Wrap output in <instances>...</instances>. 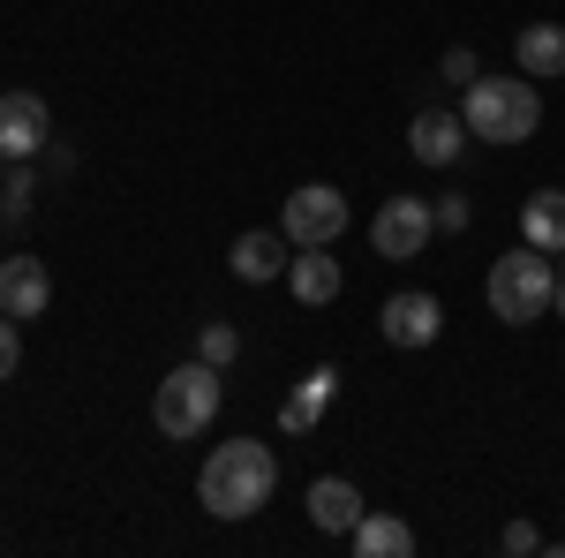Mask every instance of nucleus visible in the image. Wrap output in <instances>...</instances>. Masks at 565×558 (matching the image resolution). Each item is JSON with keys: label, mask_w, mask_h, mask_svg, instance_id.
I'll list each match as a JSON object with an SVG mask.
<instances>
[{"label": "nucleus", "mask_w": 565, "mask_h": 558, "mask_svg": "<svg viewBox=\"0 0 565 558\" xmlns=\"http://www.w3.org/2000/svg\"><path fill=\"white\" fill-rule=\"evenodd\" d=\"M271 491H279V461H271V445H257V438L212 445V461L196 475V498H204L212 520H249Z\"/></svg>", "instance_id": "nucleus-1"}, {"label": "nucleus", "mask_w": 565, "mask_h": 558, "mask_svg": "<svg viewBox=\"0 0 565 558\" xmlns=\"http://www.w3.org/2000/svg\"><path fill=\"white\" fill-rule=\"evenodd\" d=\"M460 122L476 144H527L543 129V91L535 76H476L460 98Z\"/></svg>", "instance_id": "nucleus-2"}, {"label": "nucleus", "mask_w": 565, "mask_h": 558, "mask_svg": "<svg viewBox=\"0 0 565 558\" xmlns=\"http://www.w3.org/2000/svg\"><path fill=\"white\" fill-rule=\"evenodd\" d=\"M551 295H558V264L551 250H505V257L490 264V280H482V302H490V317L498 325H535V317H551Z\"/></svg>", "instance_id": "nucleus-3"}, {"label": "nucleus", "mask_w": 565, "mask_h": 558, "mask_svg": "<svg viewBox=\"0 0 565 558\" xmlns=\"http://www.w3.org/2000/svg\"><path fill=\"white\" fill-rule=\"evenodd\" d=\"M218 370L212 362H181V370H167L159 378V392H151V423H159V438H204L218 415Z\"/></svg>", "instance_id": "nucleus-4"}, {"label": "nucleus", "mask_w": 565, "mask_h": 558, "mask_svg": "<svg viewBox=\"0 0 565 558\" xmlns=\"http://www.w3.org/2000/svg\"><path fill=\"white\" fill-rule=\"evenodd\" d=\"M348 197L332 189V181H302L287 204H279V234L295 242V250H332L340 234H348Z\"/></svg>", "instance_id": "nucleus-5"}, {"label": "nucleus", "mask_w": 565, "mask_h": 558, "mask_svg": "<svg viewBox=\"0 0 565 558\" xmlns=\"http://www.w3.org/2000/svg\"><path fill=\"white\" fill-rule=\"evenodd\" d=\"M430 234H437L430 197H385V204H377V219H370V250H377L385 264L423 257V250H430Z\"/></svg>", "instance_id": "nucleus-6"}, {"label": "nucleus", "mask_w": 565, "mask_h": 558, "mask_svg": "<svg viewBox=\"0 0 565 558\" xmlns=\"http://www.w3.org/2000/svg\"><path fill=\"white\" fill-rule=\"evenodd\" d=\"M45 144H53V106L39 91H0V159L23 167V159H39Z\"/></svg>", "instance_id": "nucleus-7"}, {"label": "nucleus", "mask_w": 565, "mask_h": 558, "mask_svg": "<svg viewBox=\"0 0 565 558\" xmlns=\"http://www.w3.org/2000/svg\"><path fill=\"white\" fill-rule=\"evenodd\" d=\"M377 333H385V347H430L437 333H445V309H437V295H423V287H399V295H385V309H377Z\"/></svg>", "instance_id": "nucleus-8"}, {"label": "nucleus", "mask_w": 565, "mask_h": 558, "mask_svg": "<svg viewBox=\"0 0 565 558\" xmlns=\"http://www.w3.org/2000/svg\"><path fill=\"white\" fill-rule=\"evenodd\" d=\"M45 302H53V272H45V264L31 257V250L0 264V317L31 325V317H45Z\"/></svg>", "instance_id": "nucleus-9"}, {"label": "nucleus", "mask_w": 565, "mask_h": 558, "mask_svg": "<svg viewBox=\"0 0 565 558\" xmlns=\"http://www.w3.org/2000/svg\"><path fill=\"white\" fill-rule=\"evenodd\" d=\"M407 151H415L423 167H452V159L468 151V122H460L452 106H423V114L407 122Z\"/></svg>", "instance_id": "nucleus-10"}, {"label": "nucleus", "mask_w": 565, "mask_h": 558, "mask_svg": "<svg viewBox=\"0 0 565 558\" xmlns=\"http://www.w3.org/2000/svg\"><path fill=\"white\" fill-rule=\"evenodd\" d=\"M332 400H340V370L324 362V370H309L302 386L279 400V430H287V438H309V430L324 423V408H332Z\"/></svg>", "instance_id": "nucleus-11"}, {"label": "nucleus", "mask_w": 565, "mask_h": 558, "mask_svg": "<svg viewBox=\"0 0 565 558\" xmlns=\"http://www.w3.org/2000/svg\"><path fill=\"white\" fill-rule=\"evenodd\" d=\"M234 280H249V287H264V280H287V234H279V227H249V234H242V242H234Z\"/></svg>", "instance_id": "nucleus-12"}, {"label": "nucleus", "mask_w": 565, "mask_h": 558, "mask_svg": "<svg viewBox=\"0 0 565 558\" xmlns=\"http://www.w3.org/2000/svg\"><path fill=\"white\" fill-rule=\"evenodd\" d=\"M362 514H370V506H362V491H354L348 475H317V483H309V520H317L324 536H354Z\"/></svg>", "instance_id": "nucleus-13"}, {"label": "nucleus", "mask_w": 565, "mask_h": 558, "mask_svg": "<svg viewBox=\"0 0 565 558\" xmlns=\"http://www.w3.org/2000/svg\"><path fill=\"white\" fill-rule=\"evenodd\" d=\"M513 61H521V76H535V84L565 76V23H527L521 39H513Z\"/></svg>", "instance_id": "nucleus-14"}, {"label": "nucleus", "mask_w": 565, "mask_h": 558, "mask_svg": "<svg viewBox=\"0 0 565 558\" xmlns=\"http://www.w3.org/2000/svg\"><path fill=\"white\" fill-rule=\"evenodd\" d=\"M521 242L565 257V189H535V197L521 204Z\"/></svg>", "instance_id": "nucleus-15"}, {"label": "nucleus", "mask_w": 565, "mask_h": 558, "mask_svg": "<svg viewBox=\"0 0 565 558\" xmlns=\"http://www.w3.org/2000/svg\"><path fill=\"white\" fill-rule=\"evenodd\" d=\"M287 287H295V302L324 309V302L340 295V257H332V250H302V257L287 264Z\"/></svg>", "instance_id": "nucleus-16"}, {"label": "nucleus", "mask_w": 565, "mask_h": 558, "mask_svg": "<svg viewBox=\"0 0 565 558\" xmlns=\"http://www.w3.org/2000/svg\"><path fill=\"white\" fill-rule=\"evenodd\" d=\"M348 544H354L362 558H407V551H415V528H407L399 514H362Z\"/></svg>", "instance_id": "nucleus-17"}, {"label": "nucleus", "mask_w": 565, "mask_h": 558, "mask_svg": "<svg viewBox=\"0 0 565 558\" xmlns=\"http://www.w3.org/2000/svg\"><path fill=\"white\" fill-rule=\"evenodd\" d=\"M234 355H242V333H234V325H196V362H212V370H226V362H234Z\"/></svg>", "instance_id": "nucleus-18"}, {"label": "nucleus", "mask_w": 565, "mask_h": 558, "mask_svg": "<svg viewBox=\"0 0 565 558\" xmlns=\"http://www.w3.org/2000/svg\"><path fill=\"white\" fill-rule=\"evenodd\" d=\"M31 197H39V173H31V159H23V167H8V181H0V219H23Z\"/></svg>", "instance_id": "nucleus-19"}, {"label": "nucleus", "mask_w": 565, "mask_h": 558, "mask_svg": "<svg viewBox=\"0 0 565 558\" xmlns=\"http://www.w3.org/2000/svg\"><path fill=\"white\" fill-rule=\"evenodd\" d=\"M437 76H445V84H460V91H468V84L482 76V61L468 53V45H445V61H437Z\"/></svg>", "instance_id": "nucleus-20"}, {"label": "nucleus", "mask_w": 565, "mask_h": 558, "mask_svg": "<svg viewBox=\"0 0 565 558\" xmlns=\"http://www.w3.org/2000/svg\"><path fill=\"white\" fill-rule=\"evenodd\" d=\"M15 370H23V325H15V317H0V386H8Z\"/></svg>", "instance_id": "nucleus-21"}, {"label": "nucleus", "mask_w": 565, "mask_h": 558, "mask_svg": "<svg viewBox=\"0 0 565 558\" xmlns=\"http://www.w3.org/2000/svg\"><path fill=\"white\" fill-rule=\"evenodd\" d=\"M430 212H437L445 234H468V219H476V212H468V197H445V204H430Z\"/></svg>", "instance_id": "nucleus-22"}, {"label": "nucleus", "mask_w": 565, "mask_h": 558, "mask_svg": "<svg viewBox=\"0 0 565 558\" xmlns=\"http://www.w3.org/2000/svg\"><path fill=\"white\" fill-rule=\"evenodd\" d=\"M498 544H505V551H513V558L543 551V536H535V528H527V520H505V536H498Z\"/></svg>", "instance_id": "nucleus-23"}, {"label": "nucleus", "mask_w": 565, "mask_h": 558, "mask_svg": "<svg viewBox=\"0 0 565 558\" xmlns=\"http://www.w3.org/2000/svg\"><path fill=\"white\" fill-rule=\"evenodd\" d=\"M551 309H558V317H565V272H558V295H551Z\"/></svg>", "instance_id": "nucleus-24"}, {"label": "nucleus", "mask_w": 565, "mask_h": 558, "mask_svg": "<svg viewBox=\"0 0 565 558\" xmlns=\"http://www.w3.org/2000/svg\"><path fill=\"white\" fill-rule=\"evenodd\" d=\"M0 181H8V159H0Z\"/></svg>", "instance_id": "nucleus-25"}]
</instances>
